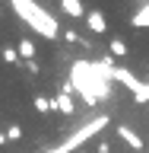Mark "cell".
Returning a JSON list of instances; mask_svg holds the SVG:
<instances>
[{
  "label": "cell",
  "instance_id": "12",
  "mask_svg": "<svg viewBox=\"0 0 149 153\" xmlns=\"http://www.w3.org/2000/svg\"><path fill=\"white\" fill-rule=\"evenodd\" d=\"M3 61H7V64H19V48L7 45V48H3Z\"/></svg>",
  "mask_w": 149,
  "mask_h": 153
},
{
  "label": "cell",
  "instance_id": "5",
  "mask_svg": "<svg viewBox=\"0 0 149 153\" xmlns=\"http://www.w3.org/2000/svg\"><path fill=\"white\" fill-rule=\"evenodd\" d=\"M117 137H121V140L127 143L130 150H143V143H146V140H140V134H137V131H130L127 124H121V128H117Z\"/></svg>",
  "mask_w": 149,
  "mask_h": 153
},
{
  "label": "cell",
  "instance_id": "3",
  "mask_svg": "<svg viewBox=\"0 0 149 153\" xmlns=\"http://www.w3.org/2000/svg\"><path fill=\"white\" fill-rule=\"evenodd\" d=\"M102 128H108V115H95V118H89L86 124H79L64 143H57V147H51V150H45V153H76L86 140H92Z\"/></svg>",
  "mask_w": 149,
  "mask_h": 153
},
{
  "label": "cell",
  "instance_id": "11",
  "mask_svg": "<svg viewBox=\"0 0 149 153\" xmlns=\"http://www.w3.org/2000/svg\"><path fill=\"white\" fill-rule=\"evenodd\" d=\"M35 108H38V112H54V99H45V96H35Z\"/></svg>",
  "mask_w": 149,
  "mask_h": 153
},
{
  "label": "cell",
  "instance_id": "10",
  "mask_svg": "<svg viewBox=\"0 0 149 153\" xmlns=\"http://www.w3.org/2000/svg\"><path fill=\"white\" fill-rule=\"evenodd\" d=\"M89 29H92V32H105V29H108V22H105V16L98 10H89Z\"/></svg>",
  "mask_w": 149,
  "mask_h": 153
},
{
  "label": "cell",
  "instance_id": "1",
  "mask_svg": "<svg viewBox=\"0 0 149 153\" xmlns=\"http://www.w3.org/2000/svg\"><path fill=\"white\" fill-rule=\"evenodd\" d=\"M70 83L83 93L86 105H95L98 99H105V96H111V86H108V80H102V76L92 70V64H86V61H76L73 70H70Z\"/></svg>",
  "mask_w": 149,
  "mask_h": 153
},
{
  "label": "cell",
  "instance_id": "2",
  "mask_svg": "<svg viewBox=\"0 0 149 153\" xmlns=\"http://www.w3.org/2000/svg\"><path fill=\"white\" fill-rule=\"evenodd\" d=\"M13 13H16L22 22H29L41 38H60V26H57V19L51 16L45 7H38L32 0H13Z\"/></svg>",
  "mask_w": 149,
  "mask_h": 153
},
{
  "label": "cell",
  "instance_id": "6",
  "mask_svg": "<svg viewBox=\"0 0 149 153\" xmlns=\"http://www.w3.org/2000/svg\"><path fill=\"white\" fill-rule=\"evenodd\" d=\"M54 112H60V115H73V99H70V93H60L54 96Z\"/></svg>",
  "mask_w": 149,
  "mask_h": 153
},
{
  "label": "cell",
  "instance_id": "8",
  "mask_svg": "<svg viewBox=\"0 0 149 153\" xmlns=\"http://www.w3.org/2000/svg\"><path fill=\"white\" fill-rule=\"evenodd\" d=\"M16 48H19V57H22L26 64H29V61H35V42H32V38H22Z\"/></svg>",
  "mask_w": 149,
  "mask_h": 153
},
{
  "label": "cell",
  "instance_id": "9",
  "mask_svg": "<svg viewBox=\"0 0 149 153\" xmlns=\"http://www.w3.org/2000/svg\"><path fill=\"white\" fill-rule=\"evenodd\" d=\"M60 10H64L67 16H73V19H76V16H83V13H86L79 0H60Z\"/></svg>",
  "mask_w": 149,
  "mask_h": 153
},
{
  "label": "cell",
  "instance_id": "16",
  "mask_svg": "<svg viewBox=\"0 0 149 153\" xmlns=\"http://www.w3.org/2000/svg\"><path fill=\"white\" fill-rule=\"evenodd\" d=\"M7 140H10V137H7V131H0V147H3Z\"/></svg>",
  "mask_w": 149,
  "mask_h": 153
},
{
  "label": "cell",
  "instance_id": "4",
  "mask_svg": "<svg viewBox=\"0 0 149 153\" xmlns=\"http://www.w3.org/2000/svg\"><path fill=\"white\" fill-rule=\"evenodd\" d=\"M114 83H124V86L133 93V99H137V102H149V83L137 80L127 67H117V70H114Z\"/></svg>",
  "mask_w": 149,
  "mask_h": 153
},
{
  "label": "cell",
  "instance_id": "13",
  "mask_svg": "<svg viewBox=\"0 0 149 153\" xmlns=\"http://www.w3.org/2000/svg\"><path fill=\"white\" fill-rule=\"evenodd\" d=\"M111 54L114 57H127V45H124L121 38H111Z\"/></svg>",
  "mask_w": 149,
  "mask_h": 153
},
{
  "label": "cell",
  "instance_id": "7",
  "mask_svg": "<svg viewBox=\"0 0 149 153\" xmlns=\"http://www.w3.org/2000/svg\"><path fill=\"white\" fill-rule=\"evenodd\" d=\"M130 22H133L137 29H149V3H143V7L133 13V16H130Z\"/></svg>",
  "mask_w": 149,
  "mask_h": 153
},
{
  "label": "cell",
  "instance_id": "15",
  "mask_svg": "<svg viewBox=\"0 0 149 153\" xmlns=\"http://www.w3.org/2000/svg\"><path fill=\"white\" fill-rule=\"evenodd\" d=\"M64 42H83V38H79V35H76V32H73V29H67V32H64Z\"/></svg>",
  "mask_w": 149,
  "mask_h": 153
},
{
  "label": "cell",
  "instance_id": "14",
  "mask_svg": "<svg viewBox=\"0 0 149 153\" xmlns=\"http://www.w3.org/2000/svg\"><path fill=\"white\" fill-rule=\"evenodd\" d=\"M7 137H10V140H19V137H22V128H19V124H10V128H7Z\"/></svg>",
  "mask_w": 149,
  "mask_h": 153
}]
</instances>
